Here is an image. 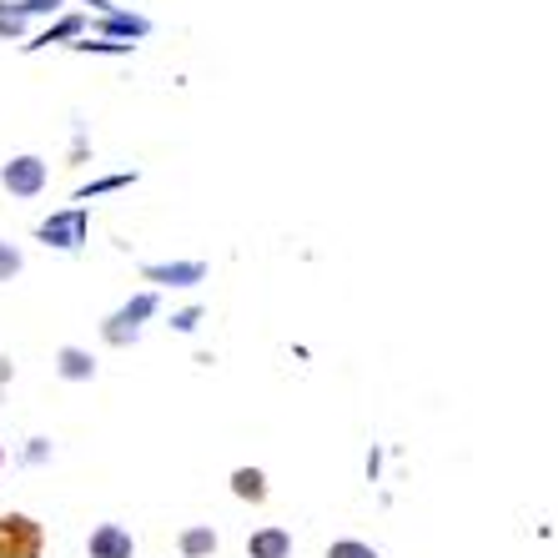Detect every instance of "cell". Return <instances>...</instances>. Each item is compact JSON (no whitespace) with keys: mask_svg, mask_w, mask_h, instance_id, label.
Instances as JSON below:
<instances>
[{"mask_svg":"<svg viewBox=\"0 0 558 558\" xmlns=\"http://www.w3.org/2000/svg\"><path fill=\"white\" fill-rule=\"evenodd\" d=\"M0 558H46V529L31 513H0Z\"/></svg>","mask_w":558,"mask_h":558,"instance_id":"1","label":"cell"},{"mask_svg":"<svg viewBox=\"0 0 558 558\" xmlns=\"http://www.w3.org/2000/svg\"><path fill=\"white\" fill-rule=\"evenodd\" d=\"M0 182H5L11 196H36L40 186H46V161H40V156H15V161H5Z\"/></svg>","mask_w":558,"mask_h":558,"instance_id":"2","label":"cell"},{"mask_svg":"<svg viewBox=\"0 0 558 558\" xmlns=\"http://www.w3.org/2000/svg\"><path fill=\"white\" fill-rule=\"evenodd\" d=\"M81 236H86V211H61V217L40 221V242L46 247H61V252H76Z\"/></svg>","mask_w":558,"mask_h":558,"instance_id":"3","label":"cell"},{"mask_svg":"<svg viewBox=\"0 0 558 558\" xmlns=\"http://www.w3.org/2000/svg\"><path fill=\"white\" fill-rule=\"evenodd\" d=\"M86 554H92V558H131V554H136V544H131V533L121 529V523H101V529L92 533Z\"/></svg>","mask_w":558,"mask_h":558,"instance_id":"4","label":"cell"},{"mask_svg":"<svg viewBox=\"0 0 558 558\" xmlns=\"http://www.w3.org/2000/svg\"><path fill=\"white\" fill-rule=\"evenodd\" d=\"M156 312V298H136L131 307H121L111 323H106V342H126L136 338V327H142V317H151Z\"/></svg>","mask_w":558,"mask_h":558,"instance_id":"5","label":"cell"},{"mask_svg":"<svg viewBox=\"0 0 558 558\" xmlns=\"http://www.w3.org/2000/svg\"><path fill=\"white\" fill-rule=\"evenodd\" d=\"M247 558H292V533L287 529H257L247 538Z\"/></svg>","mask_w":558,"mask_h":558,"instance_id":"6","label":"cell"},{"mask_svg":"<svg viewBox=\"0 0 558 558\" xmlns=\"http://www.w3.org/2000/svg\"><path fill=\"white\" fill-rule=\"evenodd\" d=\"M232 494L247 504H267V473L262 468H236L232 473Z\"/></svg>","mask_w":558,"mask_h":558,"instance_id":"7","label":"cell"},{"mask_svg":"<svg viewBox=\"0 0 558 558\" xmlns=\"http://www.w3.org/2000/svg\"><path fill=\"white\" fill-rule=\"evenodd\" d=\"M56 373H61L65 383H86V377H96V363L81 348H61V357H56Z\"/></svg>","mask_w":558,"mask_h":558,"instance_id":"8","label":"cell"},{"mask_svg":"<svg viewBox=\"0 0 558 558\" xmlns=\"http://www.w3.org/2000/svg\"><path fill=\"white\" fill-rule=\"evenodd\" d=\"M182 554H186V558L217 554V533H211V529H186V533H182Z\"/></svg>","mask_w":558,"mask_h":558,"instance_id":"9","label":"cell"},{"mask_svg":"<svg viewBox=\"0 0 558 558\" xmlns=\"http://www.w3.org/2000/svg\"><path fill=\"white\" fill-rule=\"evenodd\" d=\"M146 277H151V282H171V287H186V282H196V277H202V267H146Z\"/></svg>","mask_w":558,"mask_h":558,"instance_id":"10","label":"cell"},{"mask_svg":"<svg viewBox=\"0 0 558 558\" xmlns=\"http://www.w3.org/2000/svg\"><path fill=\"white\" fill-rule=\"evenodd\" d=\"M327 558H377L373 544H357V538H342V544L327 548Z\"/></svg>","mask_w":558,"mask_h":558,"instance_id":"11","label":"cell"},{"mask_svg":"<svg viewBox=\"0 0 558 558\" xmlns=\"http://www.w3.org/2000/svg\"><path fill=\"white\" fill-rule=\"evenodd\" d=\"M15 272H21V252H15L11 242H0V282H11Z\"/></svg>","mask_w":558,"mask_h":558,"instance_id":"12","label":"cell"},{"mask_svg":"<svg viewBox=\"0 0 558 558\" xmlns=\"http://www.w3.org/2000/svg\"><path fill=\"white\" fill-rule=\"evenodd\" d=\"M196 317H202V312H196V307H186L182 317H177V327H182V332H192V327H196Z\"/></svg>","mask_w":558,"mask_h":558,"instance_id":"13","label":"cell"},{"mask_svg":"<svg viewBox=\"0 0 558 558\" xmlns=\"http://www.w3.org/2000/svg\"><path fill=\"white\" fill-rule=\"evenodd\" d=\"M0 463H5V448H0Z\"/></svg>","mask_w":558,"mask_h":558,"instance_id":"14","label":"cell"}]
</instances>
